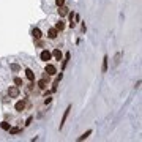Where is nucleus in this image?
<instances>
[{
    "label": "nucleus",
    "mask_w": 142,
    "mask_h": 142,
    "mask_svg": "<svg viewBox=\"0 0 142 142\" xmlns=\"http://www.w3.org/2000/svg\"><path fill=\"white\" fill-rule=\"evenodd\" d=\"M51 101H52V98H49V96H46V99H44V103H46V104H49Z\"/></svg>",
    "instance_id": "22"
},
{
    "label": "nucleus",
    "mask_w": 142,
    "mask_h": 142,
    "mask_svg": "<svg viewBox=\"0 0 142 142\" xmlns=\"http://www.w3.org/2000/svg\"><path fill=\"white\" fill-rule=\"evenodd\" d=\"M47 82H49L47 79H41V81L38 82V87L41 88V90H46V88H47Z\"/></svg>",
    "instance_id": "14"
},
{
    "label": "nucleus",
    "mask_w": 142,
    "mask_h": 142,
    "mask_svg": "<svg viewBox=\"0 0 142 142\" xmlns=\"http://www.w3.org/2000/svg\"><path fill=\"white\" fill-rule=\"evenodd\" d=\"M40 58H41L43 62H47V60H51V58H52V54H51L49 51H43V52L40 54Z\"/></svg>",
    "instance_id": "4"
},
{
    "label": "nucleus",
    "mask_w": 142,
    "mask_h": 142,
    "mask_svg": "<svg viewBox=\"0 0 142 142\" xmlns=\"http://www.w3.org/2000/svg\"><path fill=\"white\" fill-rule=\"evenodd\" d=\"M57 35H58V32L55 30V28H49V30H47V38L49 40H55Z\"/></svg>",
    "instance_id": "5"
},
{
    "label": "nucleus",
    "mask_w": 142,
    "mask_h": 142,
    "mask_svg": "<svg viewBox=\"0 0 142 142\" xmlns=\"http://www.w3.org/2000/svg\"><path fill=\"white\" fill-rule=\"evenodd\" d=\"M69 111H71V106H68V108L65 109V112H63V117H62V122H60V129L63 128L65 122H66V118H68V115H69Z\"/></svg>",
    "instance_id": "3"
},
{
    "label": "nucleus",
    "mask_w": 142,
    "mask_h": 142,
    "mask_svg": "<svg viewBox=\"0 0 142 142\" xmlns=\"http://www.w3.org/2000/svg\"><path fill=\"white\" fill-rule=\"evenodd\" d=\"M108 63H109V57L104 55V58H103V68H101L103 73H106V71H108Z\"/></svg>",
    "instance_id": "12"
},
{
    "label": "nucleus",
    "mask_w": 142,
    "mask_h": 142,
    "mask_svg": "<svg viewBox=\"0 0 142 142\" xmlns=\"http://www.w3.org/2000/svg\"><path fill=\"white\" fill-rule=\"evenodd\" d=\"M62 69H65V68H66V65H68V60H69V52H66V54H65V57L62 58Z\"/></svg>",
    "instance_id": "11"
},
{
    "label": "nucleus",
    "mask_w": 142,
    "mask_h": 142,
    "mask_svg": "<svg viewBox=\"0 0 142 142\" xmlns=\"http://www.w3.org/2000/svg\"><path fill=\"white\" fill-rule=\"evenodd\" d=\"M44 71H46V73L49 74V76H54V74H57V68H55L52 63H47V62H46V69H44Z\"/></svg>",
    "instance_id": "1"
},
{
    "label": "nucleus",
    "mask_w": 142,
    "mask_h": 142,
    "mask_svg": "<svg viewBox=\"0 0 142 142\" xmlns=\"http://www.w3.org/2000/svg\"><path fill=\"white\" fill-rule=\"evenodd\" d=\"M32 120H33V117H28V118H27V122H25V126H28V125H30V123H32Z\"/></svg>",
    "instance_id": "21"
},
{
    "label": "nucleus",
    "mask_w": 142,
    "mask_h": 142,
    "mask_svg": "<svg viewBox=\"0 0 142 142\" xmlns=\"http://www.w3.org/2000/svg\"><path fill=\"white\" fill-rule=\"evenodd\" d=\"M68 11H69V10L65 7V5H62V7H58V16H60V17L66 16V14H68Z\"/></svg>",
    "instance_id": "7"
},
{
    "label": "nucleus",
    "mask_w": 142,
    "mask_h": 142,
    "mask_svg": "<svg viewBox=\"0 0 142 142\" xmlns=\"http://www.w3.org/2000/svg\"><path fill=\"white\" fill-rule=\"evenodd\" d=\"M25 78L28 81H35V73H33L30 68H25Z\"/></svg>",
    "instance_id": "8"
},
{
    "label": "nucleus",
    "mask_w": 142,
    "mask_h": 142,
    "mask_svg": "<svg viewBox=\"0 0 142 142\" xmlns=\"http://www.w3.org/2000/svg\"><path fill=\"white\" fill-rule=\"evenodd\" d=\"M54 28H55V30H57V32H62V30H63V28H65V22H63V21L60 19V21H58V22L55 24V27H54Z\"/></svg>",
    "instance_id": "13"
},
{
    "label": "nucleus",
    "mask_w": 142,
    "mask_h": 142,
    "mask_svg": "<svg viewBox=\"0 0 142 142\" xmlns=\"http://www.w3.org/2000/svg\"><path fill=\"white\" fill-rule=\"evenodd\" d=\"M0 126H2V129H5V131H8V129L11 128V125H10L8 122H2V125H0Z\"/></svg>",
    "instance_id": "16"
},
{
    "label": "nucleus",
    "mask_w": 142,
    "mask_h": 142,
    "mask_svg": "<svg viewBox=\"0 0 142 142\" xmlns=\"http://www.w3.org/2000/svg\"><path fill=\"white\" fill-rule=\"evenodd\" d=\"M8 131H10V134H17V133H21V128H16L14 126V128H10Z\"/></svg>",
    "instance_id": "17"
},
{
    "label": "nucleus",
    "mask_w": 142,
    "mask_h": 142,
    "mask_svg": "<svg viewBox=\"0 0 142 142\" xmlns=\"http://www.w3.org/2000/svg\"><path fill=\"white\" fill-rule=\"evenodd\" d=\"M14 109H16L17 112H22L24 109H25V101H17L16 106H14Z\"/></svg>",
    "instance_id": "9"
},
{
    "label": "nucleus",
    "mask_w": 142,
    "mask_h": 142,
    "mask_svg": "<svg viewBox=\"0 0 142 142\" xmlns=\"http://www.w3.org/2000/svg\"><path fill=\"white\" fill-rule=\"evenodd\" d=\"M8 95H10V98H17V96H19V87H17V85L10 87L8 88Z\"/></svg>",
    "instance_id": "2"
},
{
    "label": "nucleus",
    "mask_w": 142,
    "mask_h": 142,
    "mask_svg": "<svg viewBox=\"0 0 142 142\" xmlns=\"http://www.w3.org/2000/svg\"><path fill=\"white\" fill-rule=\"evenodd\" d=\"M10 68L13 69V71H19V69H21V66H19V65H16V63H11V65H10Z\"/></svg>",
    "instance_id": "19"
},
{
    "label": "nucleus",
    "mask_w": 142,
    "mask_h": 142,
    "mask_svg": "<svg viewBox=\"0 0 142 142\" xmlns=\"http://www.w3.org/2000/svg\"><path fill=\"white\" fill-rule=\"evenodd\" d=\"M32 35H33L35 40H41V38H43V33H41L40 28H33V30H32Z\"/></svg>",
    "instance_id": "6"
},
{
    "label": "nucleus",
    "mask_w": 142,
    "mask_h": 142,
    "mask_svg": "<svg viewBox=\"0 0 142 142\" xmlns=\"http://www.w3.org/2000/svg\"><path fill=\"white\" fill-rule=\"evenodd\" d=\"M14 84H16L17 87H21V85H24V82H22L21 78H14Z\"/></svg>",
    "instance_id": "18"
},
{
    "label": "nucleus",
    "mask_w": 142,
    "mask_h": 142,
    "mask_svg": "<svg viewBox=\"0 0 142 142\" xmlns=\"http://www.w3.org/2000/svg\"><path fill=\"white\" fill-rule=\"evenodd\" d=\"M52 55L55 57V60H62L63 58V52L60 49H54V52H52Z\"/></svg>",
    "instance_id": "10"
},
{
    "label": "nucleus",
    "mask_w": 142,
    "mask_h": 142,
    "mask_svg": "<svg viewBox=\"0 0 142 142\" xmlns=\"http://www.w3.org/2000/svg\"><path fill=\"white\" fill-rule=\"evenodd\" d=\"M55 5L57 7H62V5H65V0H55Z\"/></svg>",
    "instance_id": "20"
},
{
    "label": "nucleus",
    "mask_w": 142,
    "mask_h": 142,
    "mask_svg": "<svg viewBox=\"0 0 142 142\" xmlns=\"http://www.w3.org/2000/svg\"><path fill=\"white\" fill-rule=\"evenodd\" d=\"M90 134H92V129H87V131H85L84 134H82V136H79V137H78V140H84V139H87Z\"/></svg>",
    "instance_id": "15"
}]
</instances>
